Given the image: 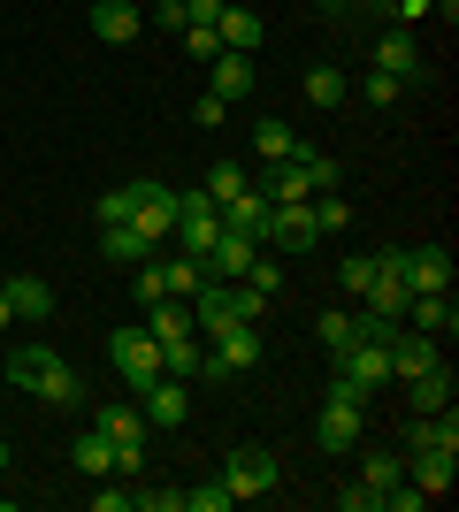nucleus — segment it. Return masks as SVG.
I'll list each match as a JSON object with an SVG mask.
<instances>
[{"mask_svg": "<svg viewBox=\"0 0 459 512\" xmlns=\"http://www.w3.org/2000/svg\"><path fill=\"white\" fill-rule=\"evenodd\" d=\"M8 383L31 390V398H46V406H62V413L85 406V375H77L62 352H46V344H23L16 360H8Z\"/></svg>", "mask_w": 459, "mask_h": 512, "instance_id": "f257e3e1", "label": "nucleus"}, {"mask_svg": "<svg viewBox=\"0 0 459 512\" xmlns=\"http://www.w3.org/2000/svg\"><path fill=\"white\" fill-rule=\"evenodd\" d=\"M329 184H337V161L314 153V146H299L291 161H268L253 192H261L268 207H291V199H314V192H329Z\"/></svg>", "mask_w": 459, "mask_h": 512, "instance_id": "f03ea898", "label": "nucleus"}, {"mask_svg": "<svg viewBox=\"0 0 459 512\" xmlns=\"http://www.w3.org/2000/svg\"><path fill=\"white\" fill-rule=\"evenodd\" d=\"M329 375H337V383H352L360 398H375V390L391 383V329H375V337L345 344V352L329 360Z\"/></svg>", "mask_w": 459, "mask_h": 512, "instance_id": "7ed1b4c3", "label": "nucleus"}, {"mask_svg": "<svg viewBox=\"0 0 459 512\" xmlns=\"http://www.w3.org/2000/svg\"><path fill=\"white\" fill-rule=\"evenodd\" d=\"M108 360H115V375H123L138 398L161 383V337H153L146 321H138V329H115V337H108Z\"/></svg>", "mask_w": 459, "mask_h": 512, "instance_id": "20e7f679", "label": "nucleus"}, {"mask_svg": "<svg viewBox=\"0 0 459 512\" xmlns=\"http://www.w3.org/2000/svg\"><path fill=\"white\" fill-rule=\"evenodd\" d=\"M215 237H222V207L199 192V184H192V192H176V230H169V245H176V253H192V260H207V245H215Z\"/></svg>", "mask_w": 459, "mask_h": 512, "instance_id": "39448f33", "label": "nucleus"}, {"mask_svg": "<svg viewBox=\"0 0 459 512\" xmlns=\"http://www.w3.org/2000/svg\"><path fill=\"white\" fill-rule=\"evenodd\" d=\"M360 413H368V398L329 375V390H322V428H314V436H322V451H352V444H360V428H368Z\"/></svg>", "mask_w": 459, "mask_h": 512, "instance_id": "423d86ee", "label": "nucleus"}, {"mask_svg": "<svg viewBox=\"0 0 459 512\" xmlns=\"http://www.w3.org/2000/svg\"><path fill=\"white\" fill-rule=\"evenodd\" d=\"M222 482H230V497H268L276 482H284V467H276V451H261V444H238L230 459H222Z\"/></svg>", "mask_w": 459, "mask_h": 512, "instance_id": "0eeeda50", "label": "nucleus"}, {"mask_svg": "<svg viewBox=\"0 0 459 512\" xmlns=\"http://www.w3.org/2000/svg\"><path fill=\"white\" fill-rule=\"evenodd\" d=\"M207 360H215V375L261 367V321H230V329H215V337H207Z\"/></svg>", "mask_w": 459, "mask_h": 512, "instance_id": "6e6552de", "label": "nucleus"}, {"mask_svg": "<svg viewBox=\"0 0 459 512\" xmlns=\"http://www.w3.org/2000/svg\"><path fill=\"white\" fill-rule=\"evenodd\" d=\"M253 260H261V237H245V230H222L215 245H207V260H199V268H207L215 283H245V268H253Z\"/></svg>", "mask_w": 459, "mask_h": 512, "instance_id": "1a4fd4ad", "label": "nucleus"}, {"mask_svg": "<svg viewBox=\"0 0 459 512\" xmlns=\"http://www.w3.org/2000/svg\"><path fill=\"white\" fill-rule=\"evenodd\" d=\"M429 367H444V344L398 321V329H391V375H398V383H414V375H429Z\"/></svg>", "mask_w": 459, "mask_h": 512, "instance_id": "9d476101", "label": "nucleus"}, {"mask_svg": "<svg viewBox=\"0 0 459 512\" xmlns=\"http://www.w3.org/2000/svg\"><path fill=\"white\" fill-rule=\"evenodd\" d=\"M138 237L146 245H169V230H176V184H138Z\"/></svg>", "mask_w": 459, "mask_h": 512, "instance_id": "9b49d317", "label": "nucleus"}, {"mask_svg": "<svg viewBox=\"0 0 459 512\" xmlns=\"http://www.w3.org/2000/svg\"><path fill=\"white\" fill-rule=\"evenodd\" d=\"M138 413H146V428H184V421H192V383L161 375V383L138 398Z\"/></svg>", "mask_w": 459, "mask_h": 512, "instance_id": "f8f14e48", "label": "nucleus"}, {"mask_svg": "<svg viewBox=\"0 0 459 512\" xmlns=\"http://www.w3.org/2000/svg\"><path fill=\"white\" fill-rule=\"evenodd\" d=\"M398 253H406V291H452V253H444V245H398Z\"/></svg>", "mask_w": 459, "mask_h": 512, "instance_id": "ddd939ff", "label": "nucleus"}, {"mask_svg": "<svg viewBox=\"0 0 459 512\" xmlns=\"http://www.w3.org/2000/svg\"><path fill=\"white\" fill-rule=\"evenodd\" d=\"M268 245H284V253L322 245V230H314V207H306V199H291V207H268Z\"/></svg>", "mask_w": 459, "mask_h": 512, "instance_id": "4468645a", "label": "nucleus"}, {"mask_svg": "<svg viewBox=\"0 0 459 512\" xmlns=\"http://www.w3.org/2000/svg\"><path fill=\"white\" fill-rule=\"evenodd\" d=\"M406 329H421V337H437V344H452V329H459L452 291H421V299H406Z\"/></svg>", "mask_w": 459, "mask_h": 512, "instance_id": "2eb2a0df", "label": "nucleus"}, {"mask_svg": "<svg viewBox=\"0 0 459 512\" xmlns=\"http://www.w3.org/2000/svg\"><path fill=\"white\" fill-rule=\"evenodd\" d=\"M375 69H391V77H406V85H414L421 69V46H414V31H406V23H383V39H375Z\"/></svg>", "mask_w": 459, "mask_h": 512, "instance_id": "dca6fc26", "label": "nucleus"}, {"mask_svg": "<svg viewBox=\"0 0 459 512\" xmlns=\"http://www.w3.org/2000/svg\"><path fill=\"white\" fill-rule=\"evenodd\" d=\"M253 85H261L253 54H215V62H207V92H215V100H253Z\"/></svg>", "mask_w": 459, "mask_h": 512, "instance_id": "f3484780", "label": "nucleus"}, {"mask_svg": "<svg viewBox=\"0 0 459 512\" xmlns=\"http://www.w3.org/2000/svg\"><path fill=\"white\" fill-rule=\"evenodd\" d=\"M406 482L421 497H444L459 482V451H406Z\"/></svg>", "mask_w": 459, "mask_h": 512, "instance_id": "a211bd4d", "label": "nucleus"}, {"mask_svg": "<svg viewBox=\"0 0 459 512\" xmlns=\"http://www.w3.org/2000/svg\"><path fill=\"white\" fill-rule=\"evenodd\" d=\"M138 31H146L138 0H92V39H108V46H131Z\"/></svg>", "mask_w": 459, "mask_h": 512, "instance_id": "6ab92c4d", "label": "nucleus"}, {"mask_svg": "<svg viewBox=\"0 0 459 512\" xmlns=\"http://www.w3.org/2000/svg\"><path fill=\"white\" fill-rule=\"evenodd\" d=\"M406 451H459V406L414 413V428H406Z\"/></svg>", "mask_w": 459, "mask_h": 512, "instance_id": "aec40b11", "label": "nucleus"}, {"mask_svg": "<svg viewBox=\"0 0 459 512\" xmlns=\"http://www.w3.org/2000/svg\"><path fill=\"white\" fill-rule=\"evenodd\" d=\"M161 375H176V383H199V375H215V360H207L199 329H192V337H169V344H161Z\"/></svg>", "mask_w": 459, "mask_h": 512, "instance_id": "412c9836", "label": "nucleus"}, {"mask_svg": "<svg viewBox=\"0 0 459 512\" xmlns=\"http://www.w3.org/2000/svg\"><path fill=\"white\" fill-rule=\"evenodd\" d=\"M314 337H322V352L337 360L345 344H360V337H368V314H352V306H329V314L314 321Z\"/></svg>", "mask_w": 459, "mask_h": 512, "instance_id": "4be33fe9", "label": "nucleus"}, {"mask_svg": "<svg viewBox=\"0 0 459 512\" xmlns=\"http://www.w3.org/2000/svg\"><path fill=\"white\" fill-rule=\"evenodd\" d=\"M100 253L123 260V268H138V260H153L161 245H146V237H138V222H100Z\"/></svg>", "mask_w": 459, "mask_h": 512, "instance_id": "5701e85b", "label": "nucleus"}, {"mask_svg": "<svg viewBox=\"0 0 459 512\" xmlns=\"http://www.w3.org/2000/svg\"><path fill=\"white\" fill-rule=\"evenodd\" d=\"M215 39H222V54H253V46H261V16H253V8H222Z\"/></svg>", "mask_w": 459, "mask_h": 512, "instance_id": "b1692460", "label": "nucleus"}, {"mask_svg": "<svg viewBox=\"0 0 459 512\" xmlns=\"http://www.w3.org/2000/svg\"><path fill=\"white\" fill-rule=\"evenodd\" d=\"M306 100L329 115V107H345V100H352V77H345L337 62H314V69H306Z\"/></svg>", "mask_w": 459, "mask_h": 512, "instance_id": "393cba45", "label": "nucleus"}, {"mask_svg": "<svg viewBox=\"0 0 459 512\" xmlns=\"http://www.w3.org/2000/svg\"><path fill=\"white\" fill-rule=\"evenodd\" d=\"M8 306H16L23 321H46L54 314V283L46 276H8Z\"/></svg>", "mask_w": 459, "mask_h": 512, "instance_id": "a878e982", "label": "nucleus"}, {"mask_svg": "<svg viewBox=\"0 0 459 512\" xmlns=\"http://www.w3.org/2000/svg\"><path fill=\"white\" fill-rule=\"evenodd\" d=\"M414 413H444V406H459V383H452V367H429V375H414Z\"/></svg>", "mask_w": 459, "mask_h": 512, "instance_id": "bb28decb", "label": "nucleus"}, {"mask_svg": "<svg viewBox=\"0 0 459 512\" xmlns=\"http://www.w3.org/2000/svg\"><path fill=\"white\" fill-rule=\"evenodd\" d=\"M222 230H245V237H261V245H268V199L261 192H238L230 207H222Z\"/></svg>", "mask_w": 459, "mask_h": 512, "instance_id": "cd10ccee", "label": "nucleus"}, {"mask_svg": "<svg viewBox=\"0 0 459 512\" xmlns=\"http://www.w3.org/2000/svg\"><path fill=\"white\" fill-rule=\"evenodd\" d=\"M146 329L161 344H169V337H192V306H184V299H153L146 306Z\"/></svg>", "mask_w": 459, "mask_h": 512, "instance_id": "c85d7f7f", "label": "nucleus"}, {"mask_svg": "<svg viewBox=\"0 0 459 512\" xmlns=\"http://www.w3.org/2000/svg\"><path fill=\"white\" fill-rule=\"evenodd\" d=\"M77 474H92V482H108V474H115V444L100 436V428L77 436Z\"/></svg>", "mask_w": 459, "mask_h": 512, "instance_id": "c756f323", "label": "nucleus"}, {"mask_svg": "<svg viewBox=\"0 0 459 512\" xmlns=\"http://www.w3.org/2000/svg\"><path fill=\"white\" fill-rule=\"evenodd\" d=\"M92 428H100L108 444H146V413H138V406H108Z\"/></svg>", "mask_w": 459, "mask_h": 512, "instance_id": "7c9ffc66", "label": "nucleus"}, {"mask_svg": "<svg viewBox=\"0 0 459 512\" xmlns=\"http://www.w3.org/2000/svg\"><path fill=\"white\" fill-rule=\"evenodd\" d=\"M199 192L215 199V207H230V199H238V192H253V176H245L238 161H215V169H207V184H199Z\"/></svg>", "mask_w": 459, "mask_h": 512, "instance_id": "2f4dec72", "label": "nucleus"}, {"mask_svg": "<svg viewBox=\"0 0 459 512\" xmlns=\"http://www.w3.org/2000/svg\"><path fill=\"white\" fill-rule=\"evenodd\" d=\"M253 146H261V169H268V161H291V153H299V130L291 123H253Z\"/></svg>", "mask_w": 459, "mask_h": 512, "instance_id": "473e14b6", "label": "nucleus"}, {"mask_svg": "<svg viewBox=\"0 0 459 512\" xmlns=\"http://www.w3.org/2000/svg\"><path fill=\"white\" fill-rule=\"evenodd\" d=\"M306 207H314V230H322V237H345V230H352V207H345L337 192H314Z\"/></svg>", "mask_w": 459, "mask_h": 512, "instance_id": "72a5a7b5", "label": "nucleus"}, {"mask_svg": "<svg viewBox=\"0 0 459 512\" xmlns=\"http://www.w3.org/2000/svg\"><path fill=\"white\" fill-rule=\"evenodd\" d=\"M360 482H368V490H391V482H406V451H368Z\"/></svg>", "mask_w": 459, "mask_h": 512, "instance_id": "f704fd0d", "label": "nucleus"}, {"mask_svg": "<svg viewBox=\"0 0 459 512\" xmlns=\"http://www.w3.org/2000/svg\"><path fill=\"white\" fill-rule=\"evenodd\" d=\"M230 505H238V497H230V482H222V474H207L199 490H184V512H230Z\"/></svg>", "mask_w": 459, "mask_h": 512, "instance_id": "c9c22d12", "label": "nucleus"}, {"mask_svg": "<svg viewBox=\"0 0 459 512\" xmlns=\"http://www.w3.org/2000/svg\"><path fill=\"white\" fill-rule=\"evenodd\" d=\"M368 283H375V253H352L345 268H337V291H345V299H360Z\"/></svg>", "mask_w": 459, "mask_h": 512, "instance_id": "e433bc0d", "label": "nucleus"}, {"mask_svg": "<svg viewBox=\"0 0 459 512\" xmlns=\"http://www.w3.org/2000/svg\"><path fill=\"white\" fill-rule=\"evenodd\" d=\"M360 92H368V107H398V100H406V77H391V69H368V85H360Z\"/></svg>", "mask_w": 459, "mask_h": 512, "instance_id": "4c0bfd02", "label": "nucleus"}, {"mask_svg": "<svg viewBox=\"0 0 459 512\" xmlns=\"http://www.w3.org/2000/svg\"><path fill=\"white\" fill-rule=\"evenodd\" d=\"M131 214H138V184H123V192H108L92 207V222H131Z\"/></svg>", "mask_w": 459, "mask_h": 512, "instance_id": "58836bf2", "label": "nucleus"}, {"mask_svg": "<svg viewBox=\"0 0 459 512\" xmlns=\"http://www.w3.org/2000/svg\"><path fill=\"white\" fill-rule=\"evenodd\" d=\"M184 54H192V62H215V54H222L215 23H184Z\"/></svg>", "mask_w": 459, "mask_h": 512, "instance_id": "ea45409f", "label": "nucleus"}, {"mask_svg": "<svg viewBox=\"0 0 459 512\" xmlns=\"http://www.w3.org/2000/svg\"><path fill=\"white\" fill-rule=\"evenodd\" d=\"M138 490H123V474H108V490H92V512H131Z\"/></svg>", "mask_w": 459, "mask_h": 512, "instance_id": "a19ab883", "label": "nucleus"}, {"mask_svg": "<svg viewBox=\"0 0 459 512\" xmlns=\"http://www.w3.org/2000/svg\"><path fill=\"white\" fill-rule=\"evenodd\" d=\"M245 283H253L261 299H276V291H284V260H253V268H245Z\"/></svg>", "mask_w": 459, "mask_h": 512, "instance_id": "79ce46f5", "label": "nucleus"}, {"mask_svg": "<svg viewBox=\"0 0 459 512\" xmlns=\"http://www.w3.org/2000/svg\"><path fill=\"white\" fill-rule=\"evenodd\" d=\"M375 505H391V512H421L429 497H421L414 482H391V490H375Z\"/></svg>", "mask_w": 459, "mask_h": 512, "instance_id": "37998d69", "label": "nucleus"}, {"mask_svg": "<svg viewBox=\"0 0 459 512\" xmlns=\"http://www.w3.org/2000/svg\"><path fill=\"white\" fill-rule=\"evenodd\" d=\"M115 474L138 482V474H146V444H115Z\"/></svg>", "mask_w": 459, "mask_h": 512, "instance_id": "c03bdc74", "label": "nucleus"}, {"mask_svg": "<svg viewBox=\"0 0 459 512\" xmlns=\"http://www.w3.org/2000/svg\"><path fill=\"white\" fill-rule=\"evenodd\" d=\"M138 512H184V490H138Z\"/></svg>", "mask_w": 459, "mask_h": 512, "instance_id": "a18cd8bd", "label": "nucleus"}, {"mask_svg": "<svg viewBox=\"0 0 459 512\" xmlns=\"http://www.w3.org/2000/svg\"><path fill=\"white\" fill-rule=\"evenodd\" d=\"M337 512H375V490H368V482H352V490H337Z\"/></svg>", "mask_w": 459, "mask_h": 512, "instance_id": "49530a36", "label": "nucleus"}, {"mask_svg": "<svg viewBox=\"0 0 459 512\" xmlns=\"http://www.w3.org/2000/svg\"><path fill=\"white\" fill-rule=\"evenodd\" d=\"M192 115H199V130H215L222 115H230V100H215V92H199V107H192Z\"/></svg>", "mask_w": 459, "mask_h": 512, "instance_id": "de8ad7c7", "label": "nucleus"}, {"mask_svg": "<svg viewBox=\"0 0 459 512\" xmlns=\"http://www.w3.org/2000/svg\"><path fill=\"white\" fill-rule=\"evenodd\" d=\"M153 23H161V31H184V0H161V8H153Z\"/></svg>", "mask_w": 459, "mask_h": 512, "instance_id": "09e8293b", "label": "nucleus"}, {"mask_svg": "<svg viewBox=\"0 0 459 512\" xmlns=\"http://www.w3.org/2000/svg\"><path fill=\"white\" fill-rule=\"evenodd\" d=\"M8 321H16V306H8V283H0V329H8Z\"/></svg>", "mask_w": 459, "mask_h": 512, "instance_id": "8fccbe9b", "label": "nucleus"}, {"mask_svg": "<svg viewBox=\"0 0 459 512\" xmlns=\"http://www.w3.org/2000/svg\"><path fill=\"white\" fill-rule=\"evenodd\" d=\"M322 8H329V16H345V8H360V0H322Z\"/></svg>", "mask_w": 459, "mask_h": 512, "instance_id": "3c124183", "label": "nucleus"}, {"mask_svg": "<svg viewBox=\"0 0 459 512\" xmlns=\"http://www.w3.org/2000/svg\"><path fill=\"white\" fill-rule=\"evenodd\" d=\"M0 474H8V444H0Z\"/></svg>", "mask_w": 459, "mask_h": 512, "instance_id": "603ef678", "label": "nucleus"}, {"mask_svg": "<svg viewBox=\"0 0 459 512\" xmlns=\"http://www.w3.org/2000/svg\"><path fill=\"white\" fill-rule=\"evenodd\" d=\"M368 8H391V0H368Z\"/></svg>", "mask_w": 459, "mask_h": 512, "instance_id": "864d4df0", "label": "nucleus"}]
</instances>
